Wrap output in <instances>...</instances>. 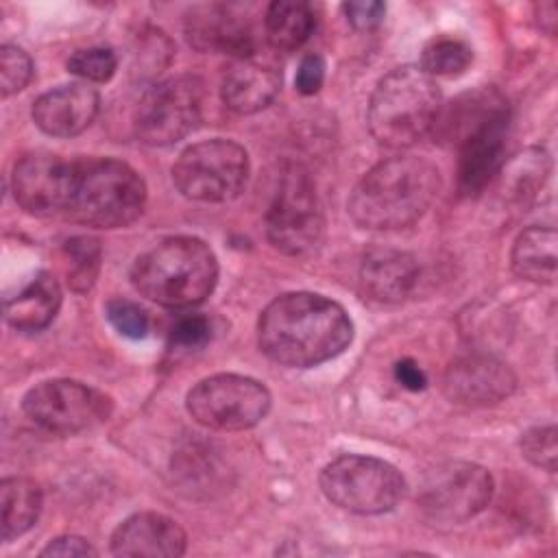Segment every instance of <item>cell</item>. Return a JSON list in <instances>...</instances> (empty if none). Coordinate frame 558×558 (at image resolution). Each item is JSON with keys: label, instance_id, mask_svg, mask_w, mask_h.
<instances>
[{"label": "cell", "instance_id": "1", "mask_svg": "<svg viewBox=\"0 0 558 558\" xmlns=\"http://www.w3.org/2000/svg\"><path fill=\"white\" fill-rule=\"evenodd\" d=\"M353 338L344 307L323 294L288 292L266 305L257 323L259 349L277 364L307 368L340 355Z\"/></svg>", "mask_w": 558, "mask_h": 558}, {"label": "cell", "instance_id": "2", "mask_svg": "<svg viewBox=\"0 0 558 558\" xmlns=\"http://www.w3.org/2000/svg\"><path fill=\"white\" fill-rule=\"evenodd\" d=\"M440 190L438 168L414 155L390 157L373 166L349 196V216L371 231L414 225Z\"/></svg>", "mask_w": 558, "mask_h": 558}, {"label": "cell", "instance_id": "3", "mask_svg": "<svg viewBox=\"0 0 558 558\" xmlns=\"http://www.w3.org/2000/svg\"><path fill=\"white\" fill-rule=\"evenodd\" d=\"M218 281L214 251L198 238H168L142 253L131 268L133 288L163 305L190 307L203 303Z\"/></svg>", "mask_w": 558, "mask_h": 558}, {"label": "cell", "instance_id": "4", "mask_svg": "<svg viewBox=\"0 0 558 558\" xmlns=\"http://www.w3.org/2000/svg\"><path fill=\"white\" fill-rule=\"evenodd\" d=\"M144 203L146 183L129 163L111 157L72 161L65 218L94 229H120L140 218Z\"/></svg>", "mask_w": 558, "mask_h": 558}, {"label": "cell", "instance_id": "5", "mask_svg": "<svg viewBox=\"0 0 558 558\" xmlns=\"http://www.w3.org/2000/svg\"><path fill=\"white\" fill-rule=\"evenodd\" d=\"M436 81L418 65H401L379 78L368 102V129L388 148H405L429 133L440 109Z\"/></svg>", "mask_w": 558, "mask_h": 558}, {"label": "cell", "instance_id": "6", "mask_svg": "<svg viewBox=\"0 0 558 558\" xmlns=\"http://www.w3.org/2000/svg\"><path fill=\"white\" fill-rule=\"evenodd\" d=\"M318 484L331 504L355 514L388 512L405 493V480L390 462L355 453L331 460Z\"/></svg>", "mask_w": 558, "mask_h": 558}, {"label": "cell", "instance_id": "7", "mask_svg": "<svg viewBox=\"0 0 558 558\" xmlns=\"http://www.w3.org/2000/svg\"><path fill=\"white\" fill-rule=\"evenodd\" d=\"M248 179V155L231 140H207L187 146L172 166L177 190L201 203L235 198Z\"/></svg>", "mask_w": 558, "mask_h": 558}, {"label": "cell", "instance_id": "8", "mask_svg": "<svg viewBox=\"0 0 558 558\" xmlns=\"http://www.w3.org/2000/svg\"><path fill=\"white\" fill-rule=\"evenodd\" d=\"M325 218L310 172L292 163L283 170L266 211V235L286 255L310 253L323 238Z\"/></svg>", "mask_w": 558, "mask_h": 558}, {"label": "cell", "instance_id": "9", "mask_svg": "<svg viewBox=\"0 0 558 558\" xmlns=\"http://www.w3.org/2000/svg\"><path fill=\"white\" fill-rule=\"evenodd\" d=\"M493 475L475 462L449 460L434 466L421 482L416 501L434 525H460L477 517L493 499Z\"/></svg>", "mask_w": 558, "mask_h": 558}, {"label": "cell", "instance_id": "10", "mask_svg": "<svg viewBox=\"0 0 558 558\" xmlns=\"http://www.w3.org/2000/svg\"><path fill=\"white\" fill-rule=\"evenodd\" d=\"M190 416L209 429L242 432L255 427L270 410L268 388L244 375L220 373L201 379L185 399Z\"/></svg>", "mask_w": 558, "mask_h": 558}, {"label": "cell", "instance_id": "11", "mask_svg": "<svg viewBox=\"0 0 558 558\" xmlns=\"http://www.w3.org/2000/svg\"><path fill=\"white\" fill-rule=\"evenodd\" d=\"M205 83L181 74L153 85L135 109V135L148 146H168L183 140L203 118Z\"/></svg>", "mask_w": 558, "mask_h": 558}, {"label": "cell", "instance_id": "12", "mask_svg": "<svg viewBox=\"0 0 558 558\" xmlns=\"http://www.w3.org/2000/svg\"><path fill=\"white\" fill-rule=\"evenodd\" d=\"M22 410L39 427L70 436L107 421L111 399L74 379H48L24 395Z\"/></svg>", "mask_w": 558, "mask_h": 558}, {"label": "cell", "instance_id": "13", "mask_svg": "<svg viewBox=\"0 0 558 558\" xmlns=\"http://www.w3.org/2000/svg\"><path fill=\"white\" fill-rule=\"evenodd\" d=\"M497 124H510L508 98L497 87H477L440 105L429 133L440 146L458 150Z\"/></svg>", "mask_w": 558, "mask_h": 558}, {"label": "cell", "instance_id": "14", "mask_svg": "<svg viewBox=\"0 0 558 558\" xmlns=\"http://www.w3.org/2000/svg\"><path fill=\"white\" fill-rule=\"evenodd\" d=\"M72 181V161L52 153L24 155L11 177L15 203L33 216H57L65 211Z\"/></svg>", "mask_w": 558, "mask_h": 558}, {"label": "cell", "instance_id": "15", "mask_svg": "<svg viewBox=\"0 0 558 558\" xmlns=\"http://www.w3.org/2000/svg\"><path fill=\"white\" fill-rule=\"evenodd\" d=\"M517 388V377L508 364L493 355L469 353L456 357L442 377V392L451 403L466 408L495 405Z\"/></svg>", "mask_w": 558, "mask_h": 558}, {"label": "cell", "instance_id": "16", "mask_svg": "<svg viewBox=\"0 0 558 558\" xmlns=\"http://www.w3.org/2000/svg\"><path fill=\"white\" fill-rule=\"evenodd\" d=\"M187 536L183 527L159 512H137L124 519L111 536V554L172 558L183 556Z\"/></svg>", "mask_w": 558, "mask_h": 558}, {"label": "cell", "instance_id": "17", "mask_svg": "<svg viewBox=\"0 0 558 558\" xmlns=\"http://www.w3.org/2000/svg\"><path fill=\"white\" fill-rule=\"evenodd\" d=\"M100 96L89 83H70L46 92L33 105L35 124L54 137L83 133L96 118Z\"/></svg>", "mask_w": 558, "mask_h": 558}, {"label": "cell", "instance_id": "18", "mask_svg": "<svg viewBox=\"0 0 558 558\" xmlns=\"http://www.w3.org/2000/svg\"><path fill=\"white\" fill-rule=\"evenodd\" d=\"M418 279V266L405 251L373 246L360 264V290L375 303L403 301Z\"/></svg>", "mask_w": 558, "mask_h": 558}, {"label": "cell", "instance_id": "19", "mask_svg": "<svg viewBox=\"0 0 558 558\" xmlns=\"http://www.w3.org/2000/svg\"><path fill=\"white\" fill-rule=\"evenodd\" d=\"M185 33L190 44L205 52H229L238 59L251 57L253 50L251 28L231 7L205 4L194 9L185 22Z\"/></svg>", "mask_w": 558, "mask_h": 558}, {"label": "cell", "instance_id": "20", "mask_svg": "<svg viewBox=\"0 0 558 558\" xmlns=\"http://www.w3.org/2000/svg\"><path fill=\"white\" fill-rule=\"evenodd\" d=\"M279 87V72L253 57L233 59L220 78L222 102L235 113H255L266 109L275 100Z\"/></svg>", "mask_w": 558, "mask_h": 558}, {"label": "cell", "instance_id": "21", "mask_svg": "<svg viewBox=\"0 0 558 558\" xmlns=\"http://www.w3.org/2000/svg\"><path fill=\"white\" fill-rule=\"evenodd\" d=\"M508 124H497L458 148V185L464 196H477L504 166Z\"/></svg>", "mask_w": 558, "mask_h": 558}, {"label": "cell", "instance_id": "22", "mask_svg": "<svg viewBox=\"0 0 558 558\" xmlns=\"http://www.w3.org/2000/svg\"><path fill=\"white\" fill-rule=\"evenodd\" d=\"M61 305L59 281L41 270L4 303V318L17 331H39L52 323Z\"/></svg>", "mask_w": 558, "mask_h": 558}, {"label": "cell", "instance_id": "23", "mask_svg": "<svg viewBox=\"0 0 558 558\" xmlns=\"http://www.w3.org/2000/svg\"><path fill=\"white\" fill-rule=\"evenodd\" d=\"M556 231L554 227H530L512 246L510 264L517 277L532 283H554L556 279Z\"/></svg>", "mask_w": 558, "mask_h": 558}, {"label": "cell", "instance_id": "24", "mask_svg": "<svg viewBox=\"0 0 558 558\" xmlns=\"http://www.w3.org/2000/svg\"><path fill=\"white\" fill-rule=\"evenodd\" d=\"M2 541L11 543L33 527L41 510V488L31 477H4L0 482Z\"/></svg>", "mask_w": 558, "mask_h": 558}, {"label": "cell", "instance_id": "25", "mask_svg": "<svg viewBox=\"0 0 558 558\" xmlns=\"http://www.w3.org/2000/svg\"><path fill=\"white\" fill-rule=\"evenodd\" d=\"M316 15L307 2L277 0L268 7L264 17L266 39L275 50L292 52L301 48L314 33Z\"/></svg>", "mask_w": 558, "mask_h": 558}, {"label": "cell", "instance_id": "26", "mask_svg": "<svg viewBox=\"0 0 558 558\" xmlns=\"http://www.w3.org/2000/svg\"><path fill=\"white\" fill-rule=\"evenodd\" d=\"M551 172V159L543 148H527L501 166V190L512 201L534 196Z\"/></svg>", "mask_w": 558, "mask_h": 558}, {"label": "cell", "instance_id": "27", "mask_svg": "<svg viewBox=\"0 0 558 558\" xmlns=\"http://www.w3.org/2000/svg\"><path fill=\"white\" fill-rule=\"evenodd\" d=\"M473 61V50L466 41L456 37H438L432 39L421 54V70L434 76H460Z\"/></svg>", "mask_w": 558, "mask_h": 558}, {"label": "cell", "instance_id": "28", "mask_svg": "<svg viewBox=\"0 0 558 558\" xmlns=\"http://www.w3.org/2000/svg\"><path fill=\"white\" fill-rule=\"evenodd\" d=\"M68 259V286L74 292H87L100 270V244L96 238L76 235L63 242Z\"/></svg>", "mask_w": 558, "mask_h": 558}, {"label": "cell", "instance_id": "29", "mask_svg": "<svg viewBox=\"0 0 558 558\" xmlns=\"http://www.w3.org/2000/svg\"><path fill=\"white\" fill-rule=\"evenodd\" d=\"M65 65L70 74L81 76L83 81L107 83L118 68V59L109 48H85L76 50Z\"/></svg>", "mask_w": 558, "mask_h": 558}, {"label": "cell", "instance_id": "30", "mask_svg": "<svg viewBox=\"0 0 558 558\" xmlns=\"http://www.w3.org/2000/svg\"><path fill=\"white\" fill-rule=\"evenodd\" d=\"M33 76L31 57L13 44H4L0 48V92L2 96H11L22 92Z\"/></svg>", "mask_w": 558, "mask_h": 558}, {"label": "cell", "instance_id": "31", "mask_svg": "<svg viewBox=\"0 0 558 558\" xmlns=\"http://www.w3.org/2000/svg\"><path fill=\"white\" fill-rule=\"evenodd\" d=\"M521 453L534 466H541V469L554 473L556 471V456H558L556 427L554 425H536V427L527 429L521 436Z\"/></svg>", "mask_w": 558, "mask_h": 558}, {"label": "cell", "instance_id": "32", "mask_svg": "<svg viewBox=\"0 0 558 558\" xmlns=\"http://www.w3.org/2000/svg\"><path fill=\"white\" fill-rule=\"evenodd\" d=\"M109 323L113 325V329L126 338L140 340L148 333L150 329V320L148 314L133 301L126 299H111L105 307Z\"/></svg>", "mask_w": 558, "mask_h": 558}, {"label": "cell", "instance_id": "33", "mask_svg": "<svg viewBox=\"0 0 558 558\" xmlns=\"http://www.w3.org/2000/svg\"><path fill=\"white\" fill-rule=\"evenodd\" d=\"M209 336H211V327L205 316H198V314L185 316V318H179L170 329V347L181 351L198 349L209 340Z\"/></svg>", "mask_w": 558, "mask_h": 558}, {"label": "cell", "instance_id": "34", "mask_svg": "<svg viewBox=\"0 0 558 558\" xmlns=\"http://www.w3.org/2000/svg\"><path fill=\"white\" fill-rule=\"evenodd\" d=\"M342 11L347 15V22L355 31H371L384 20L386 4L377 0H355V2H344Z\"/></svg>", "mask_w": 558, "mask_h": 558}, {"label": "cell", "instance_id": "35", "mask_svg": "<svg viewBox=\"0 0 558 558\" xmlns=\"http://www.w3.org/2000/svg\"><path fill=\"white\" fill-rule=\"evenodd\" d=\"M325 81V59L320 54H305L299 70H296V78L294 85L303 96H312L320 89Z\"/></svg>", "mask_w": 558, "mask_h": 558}, {"label": "cell", "instance_id": "36", "mask_svg": "<svg viewBox=\"0 0 558 558\" xmlns=\"http://www.w3.org/2000/svg\"><path fill=\"white\" fill-rule=\"evenodd\" d=\"M98 551L81 536H59L52 538L44 549L41 556H96Z\"/></svg>", "mask_w": 558, "mask_h": 558}, {"label": "cell", "instance_id": "37", "mask_svg": "<svg viewBox=\"0 0 558 558\" xmlns=\"http://www.w3.org/2000/svg\"><path fill=\"white\" fill-rule=\"evenodd\" d=\"M395 377L408 390H423L427 386L425 373L412 360H399L395 364Z\"/></svg>", "mask_w": 558, "mask_h": 558}]
</instances>
